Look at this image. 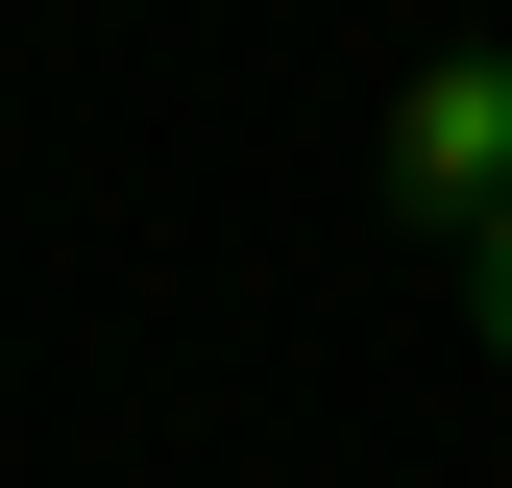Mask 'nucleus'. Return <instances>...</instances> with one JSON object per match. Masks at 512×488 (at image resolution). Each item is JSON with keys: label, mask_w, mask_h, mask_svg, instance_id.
Instances as JSON below:
<instances>
[{"label": "nucleus", "mask_w": 512, "mask_h": 488, "mask_svg": "<svg viewBox=\"0 0 512 488\" xmlns=\"http://www.w3.org/2000/svg\"><path fill=\"white\" fill-rule=\"evenodd\" d=\"M366 171H391V220H415V244H464V220L512 196V49H415Z\"/></svg>", "instance_id": "f257e3e1"}, {"label": "nucleus", "mask_w": 512, "mask_h": 488, "mask_svg": "<svg viewBox=\"0 0 512 488\" xmlns=\"http://www.w3.org/2000/svg\"><path fill=\"white\" fill-rule=\"evenodd\" d=\"M464 318H488V342H512V196H488V220H464Z\"/></svg>", "instance_id": "f03ea898"}]
</instances>
